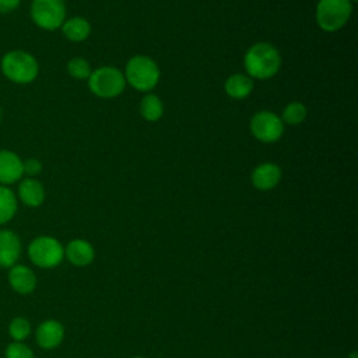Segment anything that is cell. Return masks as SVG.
Returning a JSON list of instances; mask_svg holds the SVG:
<instances>
[{"label": "cell", "instance_id": "cell-14", "mask_svg": "<svg viewBox=\"0 0 358 358\" xmlns=\"http://www.w3.org/2000/svg\"><path fill=\"white\" fill-rule=\"evenodd\" d=\"M64 257H67V260L71 264H74L77 267H84V266H88L90 263H92V260L95 257V250H94V246L88 241L73 239L64 248Z\"/></svg>", "mask_w": 358, "mask_h": 358}, {"label": "cell", "instance_id": "cell-16", "mask_svg": "<svg viewBox=\"0 0 358 358\" xmlns=\"http://www.w3.org/2000/svg\"><path fill=\"white\" fill-rule=\"evenodd\" d=\"M255 88L253 78H250L248 74L242 73H235L231 74L225 83H224V90L227 95L232 99H245L248 98Z\"/></svg>", "mask_w": 358, "mask_h": 358}, {"label": "cell", "instance_id": "cell-4", "mask_svg": "<svg viewBox=\"0 0 358 358\" xmlns=\"http://www.w3.org/2000/svg\"><path fill=\"white\" fill-rule=\"evenodd\" d=\"M124 87V74L115 66L98 67L88 77V88L98 98H116L123 92Z\"/></svg>", "mask_w": 358, "mask_h": 358}, {"label": "cell", "instance_id": "cell-21", "mask_svg": "<svg viewBox=\"0 0 358 358\" xmlns=\"http://www.w3.org/2000/svg\"><path fill=\"white\" fill-rule=\"evenodd\" d=\"M67 71L71 77H74L77 80H88L92 69L87 59L77 56V57H73L69 60Z\"/></svg>", "mask_w": 358, "mask_h": 358}, {"label": "cell", "instance_id": "cell-12", "mask_svg": "<svg viewBox=\"0 0 358 358\" xmlns=\"http://www.w3.org/2000/svg\"><path fill=\"white\" fill-rule=\"evenodd\" d=\"M21 255V241L10 229H0V267H13Z\"/></svg>", "mask_w": 358, "mask_h": 358}, {"label": "cell", "instance_id": "cell-11", "mask_svg": "<svg viewBox=\"0 0 358 358\" xmlns=\"http://www.w3.org/2000/svg\"><path fill=\"white\" fill-rule=\"evenodd\" d=\"M22 175V159L10 150H0V185L15 183Z\"/></svg>", "mask_w": 358, "mask_h": 358}, {"label": "cell", "instance_id": "cell-10", "mask_svg": "<svg viewBox=\"0 0 358 358\" xmlns=\"http://www.w3.org/2000/svg\"><path fill=\"white\" fill-rule=\"evenodd\" d=\"M35 337L41 348L53 350L62 344L64 338V327L60 322L49 319L38 326Z\"/></svg>", "mask_w": 358, "mask_h": 358}, {"label": "cell", "instance_id": "cell-23", "mask_svg": "<svg viewBox=\"0 0 358 358\" xmlns=\"http://www.w3.org/2000/svg\"><path fill=\"white\" fill-rule=\"evenodd\" d=\"M6 358H35V355L28 345L14 341L6 348Z\"/></svg>", "mask_w": 358, "mask_h": 358}, {"label": "cell", "instance_id": "cell-18", "mask_svg": "<svg viewBox=\"0 0 358 358\" xmlns=\"http://www.w3.org/2000/svg\"><path fill=\"white\" fill-rule=\"evenodd\" d=\"M140 115L147 122H157L164 115V103L155 94H145L140 101Z\"/></svg>", "mask_w": 358, "mask_h": 358}, {"label": "cell", "instance_id": "cell-13", "mask_svg": "<svg viewBox=\"0 0 358 358\" xmlns=\"http://www.w3.org/2000/svg\"><path fill=\"white\" fill-rule=\"evenodd\" d=\"M8 282L15 292L27 295L35 289L36 275L29 267L24 264H14L8 271Z\"/></svg>", "mask_w": 358, "mask_h": 358}, {"label": "cell", "instance_id": "cell-24", "mask_svg": "<svg viewBox=\"0 0 358 358\" xmlns=\"http://www.w3.org/2000/svg\"><path fill=\"white\" fill-rule=\"evenodd\" d=\"M22 169L24 175H27L28 178H35L42 171V162L36 158H28L22 161Z\"/></svg>", "mask_w": 358, "mask_h": 358}, {"label": "cell", "instance_id": "cell-7", "mask_svg": "<svg viewBox=\"0 0 358 358\" xmlns=\"http://www.w3.org/2000/svg\"><path fill=\"white\" fill-rule=\"evenodd\" d=\"M31 18L45 31L60 28L66 20L64 0H32Z\"/></svg>", "mask_w": 358, "mask_h": 358}, {"label": "cell", "instance_id": "cell-19", "mask_svg": "<svg viewBox=\"0 0 358 358\" xmlns=\"http://www.w3.org/2000/svg\"><path fill=\"white\" fill-rule=\"evenodd\" d=\"M17 197L8 186L0 185V225L8 222L17 213Z\"/></svg>", "mask_w": 358, "mask_h": 358}, {"label": "cell", "instance_id": "cell-22", "mask_svg": "<svg viewBox=\"0 0 358 358\" xmlns=\"http://www.w3.org/2000/svg\"><path fill=\"white\" fill-rule=\"evenodd\" d=\"M8 333L14 341L25 340L31 333V323L25 317H14L8 324Z\"/></svg>", "mask_w": 358, "mask_h": 358}, {"label": "cell", "instance_id": "cell-26", "mask_svg": "<svg viewBox=\"0 0 358 358\" xmlns=\"http://www.w3.org/2000/svg\"><path fill=\"white\" fill-rule=\"evenodd\" d=\"M131 358H145V357H131Z\"/></svg>", "mask_w": 358, "mask_h": 358}, {"label": "cell", "instance_id": "cell-3", "mask_svg": "<svg viewBox=\"0 0 358 358\" xmlns=\"http://www.w3.org/2000/svg\"><path fill=\"white\" fill-rule=\"evenodd\" d=\"M1 71L13 83L29 84L36 78L39 66L31 53L17 49L10 50L3 56Z\"/></svg>", "mask_w": 358, "mask_h": 358}, {"label": "cell", "instance_id": "cell-5", "mask_svg": "<svg viewBox=\"0 0 358 358\" xmlns=\"http://www.w3.org/2000/svg\"><path fill=\"white\" fill-rule=\"evenodd\" d=\"M352 13L351 0H319L316 4V24L324 32L341 29Z\"/></svg>", "mask_w": 358, "mask_h": 358}, {"label": "cell", "instance_id": "cell-15", "mask_svg": "<svg viewBox=\"0 0 358 358\" xmlns=\"http://www.w3.org/2000/svg\"><path fill=\"white\" fill-rule=\"evenodd\" d=\"M18 197L28 207H39L45 200V189L35 178H25L18 185Z\"/></svg>", "mask_w": 358, "mask_h": 358}, {"label": "cell", "instance_id": "cell-6", "mask_svg": "<svg viewBox=\"0 0 358 358\" xmlns=\"http://www.w3.org/2000/svg\"><path fill=\"white\" fill-rule=\"evenodd\" d=\"M28 256L35 266L41 268H53L64 259V248L56 238L42 235L29 243Z\"/></svg>", "mask_w": 358, "mask_h": 358}, {"label": "cell", "instance_id": "cell-28", "mask_svg": "<svg viewBox=\"0 0 358 358\" xmlns=\"http://www.w3.org/2000/svg\"><path fill=\"white\" fill-rule=\"evenodd\" d=\"M351 1H355V0H351Z\"/></svg>", "mask_w": 358, "mask_h": 358}, {"label": "cell", "instance_id": "cell-25", "mask_svg": "<svg viewBox=\"0 0 358 358\" xmlns=\"http://www.w3.org/2000/svg\"><path fill=\"white\" fill-rule=\"evenodd\" d=\"M20 6V0H0V13H11Z\"/></svg>", "mask_w": 358, "mask_h": 358}, {"label": "cell", "instance_id": "cell-2", "mask_svg": "<svg viewBox=\"0 0 358 358\" xmlns=\"http://www.w3.org/2000/svg\"><path fill=\"white\" fill-rule=\"evenodd\" d=\"M126 84L140 92L151 91L157 87L161 71L154 59L145 55H136L130 57L124 67Z\"/></svg>", "mask_w": 358, "mask_h": 358}, {"label": "cell", "instance_id": "cell-1", "mask_svg": "<svg viewBox=\"0 0 358 358\" xmlns=\"http://www.w3.org/2000/svg\"><path fill=\"white\" fill-rule=\"evenodd\" d=\"M243 67L250 78L268 80L280 71L281 55L273 43L257 42L246 50Z\"/></svg>", "mask_w": 358, "mask_h": 358}, {"label": "cell", "instance_id": "cell-9", "mask_svg": "<svg viewBox=\"0 0 358 358\" xmlns=\"http://www.w3.org/2000/svg\"><path fill=\"white\" fill-rule=\"evenodd\" d=\"M281 176H282V172L277 164L263 162L252 171L250 180L253 187L266 192V190L274 189L280 183Z\"/></svg>", "mask_w": 358, "mask_h": 358}, {"label": "cell", "instance_id": "cell-27", "mask_svg": "<svg viewBox=\"0 0 358 358\" xmlns=\"http://www.w3.org/2000/svg\"><path fill=\"white\" fill-rule=\"evenodd\" d=\"M0 119H1V108H0Z\"/></svg>", "mask_w": 358, "mask_h": 358}, {"label": "cell", "instance_id": "cell-17", "mask_svg": "<svg viewBox=\"0 0 358 358\" xmlns=\"http://www.w3.org/2000/svg\"><path fill=\"white\" fill-rule=\"evenodd\" d=\"M63 35L71 42H83L91 34V24L84 17H71L62 24Z\"/></svg>", "mask_w": 358, "mask_h": 358}, {"label": "cell", "instance_id": "cell-8", "mask_svg": "<svg viewBox=\"0 0 358 358\" xmlns=\"http://www.w3.org/2000/svg\"><path fill=\"white\" fill-rule=\"evenodd\" d=\"M252 136L260 143H275L284 133V123L281 117L271 110H260L255 113L249 123Z\"/></svg>", "mask_w": 358, "mask_h": 358}, {"label": "cell", "instance_id": "cell-20", "mask_svg": "<svg viewBox=\"0 0 358 358\" xmlns=\"http://www.w3.org/2000/svg\"><path fill=\"white\" fill-rule=\"evenodd\" d=\"M308 110L306 106L302 102L294 101L285 105V108L282 109L281 113V120L284 124H289V126H296L299 123H302L306 119Z\"/></svg>", "mask_w": 358, "mask_h": 358}]
</instances>
